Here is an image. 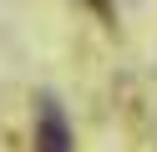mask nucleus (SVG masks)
Returning a JSON list of instances; mask_svg holds the SVG:
<instances>
[{"label":"nucleus","mask_w":157,"mask_h":152,"mask_svg":"<svg viewBox=\"0 0 157 152\" xmlns=\"http://www.w3.org/2000/svg\"><path fill=\"white\" fill-rule=\"evenodd\" d=\"M36 152H71V127H66V111L56 107V96H41L36 107Z\"/></svg>","instance_id":"1"}]
</instances>
